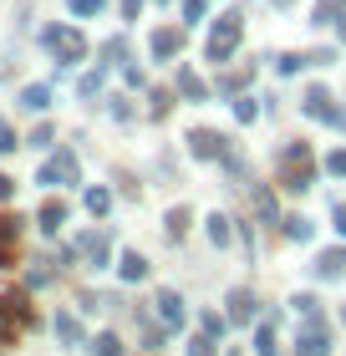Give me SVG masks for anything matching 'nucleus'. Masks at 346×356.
I'll return each mask as SVG.
<instances>
[{
	"label": "nucleus",
	"mask_w": 346,
	"mask_h": 356,
	"mask_svg": "<svg viewBox=\"0 0 346 356\" xmlns=\"http://www.w3.org/2000/svg\"><path fill=\"white\" fill-rule=\"evenodd\" d=\"M102 56H107V67H112V61H123V56H127V46H123V41H107V46H102Z\"/></svg>",
	"instance_id": "b1692460"
},
{
	"label": "nucleus",
	"mask_w": 346,
	"mask_h": 356,
	"mask_svg": "<svg viewBox=\"0 0 346 356\" xmlns=\"http://www.w3.org/2000/svg\"><path fill=\"white\" fill-rule=\"evenodd\" d=\"M87 209H92V214H107V209H112V193H107V188H87Z\"/></svg>",
	"instance_id": "dca6fc26"
},
{
	"label": "nucleus",
	"mask_w": 346,
	"mask_h": 356,
	"mask_svg": "<svg viewBox=\"0 0 346 356\" xmlns=\"http://www.w3.org/2000/svg\"><path fill=\"white\" fill-rule=\"evenodd\" d=\"M184 15L189 21H204V0H184Z\"/></svg>",
	"instance_id": "a878e982"
},
{
	"label": "nucleus",
	"mask_w": 346,
	"mask_h": 356,
	"mask_svg": "<svg viewBox=\"0 0 346 356\" xmlns=\"http://www.w3.org/2000/svg\"><path fill=\"white\" fill-rule=\"evenodd\" d=\"M178 92H184V97H189V102H204V82H199V76H194L189 67H184V72H178Z\"/></svg>",
	"instance_id": "f8f14e48"
},
{
	"label": "nucleus",
	"mask_w": 346,
	"mask_h": 356,
	"mask_svg": "<svg viewBox=\"0 0 346 356\" xmlns=\"http://www.w3.org/2000/svg\"><path fill=\"white\" fill-rule=\"evenodd\" d=\"M326 168H331V173H346V153H331V158H326Z\"/></svg>",
	"instance_id": "c85d7f7f"
},
{
	"label": "nucleus",
	"mask_w": 346,
	"mask_h": 356,
	"mask_svg": "<svg viewBox=\"0 0 346 356\" xmlns=\"http://www.w3.org/2000/svg\"><path fill=\"white\" fill-rule=\"evenodd\" d=\"M184 229H189V209H173V214H168V234L178 239Z\"/></svg>",
	"instance_id": "aec40b11"
},
{
	"label": "nucleus",
	"mask_w": 346,
	"mask_h": 356,
	"mask_svg": "<svg viewBox=\"0 0 346 356\" xmlns=\"http://www.w3.org/2000/svg\"><path fill=\"white\" fill-rule=\"evenodd\" d=\"M229 305H235V321H255V300L250 296H235Z\"/></svg>",
	"instance_id": "a211bd4d"
},
{
	"label": "nucleus",
	"mask_w": 346,
	"mask_h": 356,
	"mask_svg": "<svg viewBox=\"0 0 346 356\" xmlns=\"http://www.w3.org/2000/svg\"><path fill=\"white\" fill-rule=\"evenodd\" d=\"M235 41H239V10H229L219 26H214V41H209V56L214 61H224L229 51H235Z\"/></svg>",
	"instance_id": "7ed1b4c3"
},
{
	"label": "nucleus",
	"mask_w": 346,
	"mask_h": 356,
	"mask_svg": "<svg viewBox=\"0 0 346 356\" xmlns=\"http://www.w3.org/2000/svg\"><path fill=\"white\" fill-rule=\"evenodd\" d=\"M209 239H214V245H229V219H224V214L209 219Z\"/></svg>",
	"instance_id": "f3484780"
},
{
	"label": "nucleus",
	"mask_w": 346,
	"mask_h": 356,
	"mask_svg": "<svg viewBox=\"0 0 346 356\" xmlns=\"http://www.w3.org/2000/svg\"><path fill=\"white\" fill-rule=\"evenodd\" d=\"M92 351H97V356H123V341H118L112 331H102V336L92 341Z\"/></svg>",
	"instance_id": "2eb2a0df"
},
{
	"label": "nucleus",
	"mask_w": 346,
	"mask_h": 356,
	"mask_svg": "<svg viewBox=\"0 0 346 356\" xmlns=\"http://www.w3.org/2000/svg\"><path fill=\"white\" fill-rule=\"evenodd\" d=\"M275 72H280V76H290V72H301V56H275Z\"/></svg>",
	"instance_id": "4be33fe9"
},
{
	"label": "nucleus",
	"mask_w": 346,
	"mask_h": 356,
	"mask_svg": "<svg viewBox=\"0 0 346 356\" xmlns=\"http://www.w3.org/2000/svg\"><path fill=\"white\" fill-rule=\"evenodd\" d=\"M189 148L199 153V158H219L224 143H219V133H209V127H204V133H189Z\"/></svg>",
	"instance_id": "0eeeda50"
},
{
	"label": "nucleus",
	"mask_w": 346,
	"mask_h": 356,
	"mask_svg": "<svg viewBox=\"0 0 346 356\" xmlns=\"http://www.w3.org/2000/svg\"><path fill=\"white\" fill-rule=\"evenodd\" d=\"M56 336H61L67 346H77V341H81V326H77L72 316H56Z\"/></svg>",
	"instance_id": "4468645a"
},
{
	"label": "nucleus",
	"mask_w": 346,
	"mask_h": 356,
	"mask_svg": "<svg viewBox=\"0 0 346 356\" xmlns=\"http://www.w3.org/2000/svg\"><path fill=\"white\" fill-rule=\"evenodd\" d=\"M21 107L26 112H46V107H52V87H26L21 92Z\"/></svg>",
	"instance_id": "1a4fd4ad"
},
{
	"label": "nucleus",
	"mask_w": 346,
	"mask_h": 356,
	"mask_svg": "<svg viewBox=\"0 0 346 356\" xmlns=\"http://www.w3.org/2000/svg\"><path fill=\"white\" fill-rule=\"evenodd\" d=\"M316 270L326 275V280H336V275L346 270V250H326V254H321V265H316Z\"/></svg>",
	"instance_id": "9b49d317"
},
{
	"label": "nucleus",
	"mask_w": 346,
	"mask_h": 356,
	"mask_svg": "<svg viewBox=\"0 0 346 356\" xmlns=\"http://www.w3.org/2000/svg\"><path fill=\"white\" fill-rule=\"evenodd\" d=\"M15 239H21V214H0V265L15 260Z\"/></svg>",
	"instance_id": "20e7f679"
},
{
	"label": "nucleus",
	"mask_w": 346,
	"mask_h": 356,
	"mask_svg": "<svg viewBox=\"0 0 346 356\" xmlns=\"http://www.w3.org/2000/svg\"><path fill=\"white\" fill-rule=\"evenodd\" d=\"M285 234H290V239H306V234H310V219H301V214L285 219Z\"/></svg>",
	"instance_id": "412c9836"
},
{
	"label": "nucleus",
	"mask_w": 346,
	"mask_h": 356,
	"mask_svg": "<svg viewBox=\"0 0 346 356\" xmlns=\"http://www.w3.org/2000/svg\"><path fill=\"white\" fill-rule=\"evenodd\" d=\"M260 356H275V336H270V326H260Z\"/></svg>",
	"instance_id": "393cba45"
},
{
	"label": "nucleus",
	"mask_w": 346,
	"mask_h": 356,
	"mask_svg": "<svg viewBox=\"0 0 346 356\" xmlns=\"http://www.w3.org/2000/svg\"><path fill=\"white\" fill-rule=\"evenodd\" d=\"M36 184H46V188H56V184H77V153H72V148H61L52 163L41 168Z\"/></svg>",
	"instance_id": "f03ea898"
},
{
	"label": "nucleus",
	"mask_w": 346,
	"mask_h": 356,
	"mask_svg": "<svg viewBox=\"0 0 346 356\" xmlns=\"http://www.w3.org/2000/svg\"><path fill=\"white\" fill-rule=\"evenodd\" d=\"M336 15H341V0H321V6H316V21H326V26H331Z\"/></svg>",
	"instance_id": "6ab92c4d"
},
{
	"label": "nucleus",
	"mask_w": 346,
	"mask_h": 356,
	"mask_svg": "<svg viewBox=\"0 0 346 356\" xmlns=\"http://www.w3.org/2000/svg\"><path fill=\"white\" fill-rule=\"evenodd\" d=\"M158 316H163L168 331H178V326H184V300H178L173 290H163V296H158Z\"/></svg>",
	"instance_id": "423d86ee"
},
{
	"label": "nucleus",
	"mask_w": 346,
	"mask_h": 356,
	"mask_svg": "<svg viewBox=\"0 0 346 356\" xmlns=\"http://www.w3.org/2000/svg\"><path fill=\"white\" fill-rule=\"evenodd\" d=\"M67 6H72L77 15H97V10H102V0H67Z\"/></svg>",
	"instance_id": "5701e85b"
},
{
	"label": "nucleus",
	"mask_w": 346,
	"mask_h": 356,
	"mask_svg": "<svg viewBox=\"0 0 346 356\" xmlns=\"http://www.w3.org/2000/svg\"><path fill=\"white\" fill-rule=\"evenodd\" d=\"M178 46H184V36H178V31H153V56H173Z\"/></svg>",
	"instance_id": "9d476101"
},
{
	"label": "nucleus",
	"mask_w": 346,
	"mask_h": 356,
	"mask_svg": "<svg viewBox=\"0 0 346 356\" xmlns=\"http://www.w3.org/2000/svg\"><path fill=\"white\" fill-rule=\"evenodd\" d=\"M6 153H15V133H10V127H0V158H6Z\"/></svg>",
	"instance_id": "bb28decb"
},
{
	"label": "nucleus",
	"mask_w": 346,
	"mask_h": 356,
	"mask_svg": "<svg viewBox=\"0 0 346 356\" xmlns=\"http://www.w3.org/2000/svg\"><path fill=\"white\" fill-rule=\"evenodd\" d=\"M189 356H214V341H194V346H189Z\"/></svg>",
	"instance_id": "c756f323"
},
{
	"label": "nucleus",
	"mask_w": 346,
	"mask_h": 356,
	"mask_svg": "<svg viewBox=\"0 0 346 356\" xmlns=\"http://www.w3.org/2000/svg\"><path fill=\"white\" fill-rule=\"evenodd\" d=\"M336 229H341V234H346V204H341V209H336Z\"/></svg>",
	"instance_id": "7c9ffc66"
},
{
	"label": "nucleus",
	"mask_w": 346,
	"mask_h": 356,
	"mask_svg": "<svg viewBox=\"0 0 346 356\" xmlns=\"http://www.w3.org/2000/svg\"><path fill=\"white\" fill-rule=\"evenodd\" d=\"M123 280H143V275H148V260H143V254H123Z\"/></svg>",
	"instance_id": "ddd939ff"
},
{
	"label": "nucleus",
	"mask_w": 346,
	"mask_h": 356,
	"mask_svg": "<svg viewBox=\"0 0 346 356\" xmlns=\"http://www.w3.org/2000/svg\"><path fill=\"white\" fill-rule=\"evenodd\" d=\"M41 41L52 46V56L61 61V67H72V61H81V56H87V41H81V31H72V26H52Z\"/></svg>",
	"instance_id": "f257e3e1"
},
{
	"label": "nucleus",
	"mask_w": 346,
	"mask_h": 356,
	"mask_svg": "<svg viewBox=\"0 0 346 356\" xmlns=\"http://www.w3.org/2000/svg\"><path fill=\"white\" fill-rule=\"evenodd\" d=\"M61 224H67V204H61V199H46V204H41V229L56 234Z\"/></svg>",
	"instance_id": "6e6552de"
},
{
	"label": "nucleus",
	"mask_w": 346,
	"mask_h": 356,
	"mask_svg": "<svg viewBox=\"0 0 346 356\" xmlns=\"http://www.w3.org/2000/svg\"><path fill=\"white\" fill-rule=\"evenodd\" d=\"M10 193H15V178H10V173H0V204H6Z\"/></svg>",
	"instance_id": "cd10ccee"
},
{
	"label": "nucleus",
	"mask_w": 346,
	"mask_h": 356,
	"mask_svg": "<svg viewBox=\"0 0 346 356\" xmlns=\"http://www.w3.org/2000/svg\"><path fill=\"white\" fill-rule=\"evenodd\" d=\"M326 351H331V331H326V326H306L301 331V351H295V356H326Z\"/></svg>",
	"instance_id": "39448f33"
}]
</instances>
